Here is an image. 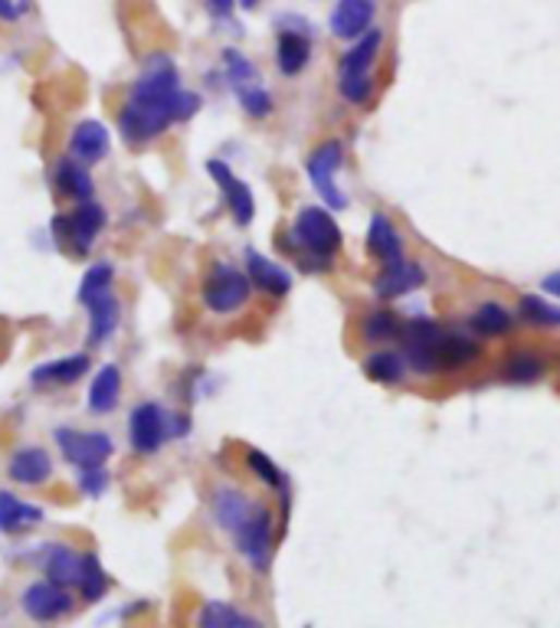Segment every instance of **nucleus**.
Returning <instances> with one entry per match:
<instances>
[{
	"label": "nucleus",
	"instance_id": "ea45409f",
	"mask_svg": "<svg viewBox=\"0 0 560 628\" xmlns=\"http://www.w3.org/2000/svg\"><path fill=\"white\" fill-rule=\"evenodd\" d=\"M80 488H83L89 497L106 494V488H109V475L102 471V465H99V468H80Z\"/></svg>",
	"mask_w": 560,
	"mask_h": 628
},
{
	"label": "nucleus",
	"instance_id": "393cba45",
	"mask_svg": "<svg viewBox=\"0 0 560 628\" xmlns=\"http://www.w3.org/2000/svg\"><path fill=\"white\" fill-rule=\"evenodd\" d=\"M380 47H384L380 30H367L364 37H357L354 47L341 57V76H370Z\"/></svg>",
	"mask_w": 560,
	"mask_h": 628
},
{
	"label": "nucleus",
	"instance_id": "dca6fc26",
	"mask_svg": "<svg viewBox=\"0 0 560 628\" xmlns=\"http://www.w3.org/2000/svg\"><path fill=\"white\" fill-rule=\"evenodd\" d=\"M246 275H249V282L256 288H263L272 298H282L292 288V275L282 266H276L272 259H266L263 253H256V249L246 253Z\"/></svg>",
	"mask_w": 560,
	"mask_h": 628
},
{
	"label": "nucleus",
	"instance_id": "f03ea898",
	"mask_svg": "<svg viewBox=\"0 0 560 628\" xmlns=\"http://www.w3.org/2000/svg\"><path fill=\"white\" fill-rule=\"evenodd\" d=\"M289 243L299 249V262H302L308 272H328L334 253H338L341 243H344V236H341V226L334 223L331 210H325V207H305V210H299V217H295V226H292V239H289Z\"/></svg>",
	"mask_w": 560,
	"mask_h": 628
},
{
	"label": "nucleus",
	"instance_id": "b1692460",
	"mask_svg": "<svg viewBox=\"0 0 560 628\" xmlns=\"http://www.w3.org/2000/svg\"><path fill=\"white\" fill-rule=\"evenodd\" d=\"M44 520V510L31 501H21L11 491H0V533H21Z\"/></svg>",
	"mask_w": 560,
	"mask_h": 628
},
{
	"label": "nucleus",
	"instance_id": "2f4dec72",
	"mask_svg": "<svg viewBox=\"0 0 560 628\" xmlns=\"http://www.w3.org/2000/svg\"><path fill=\"white\" fill-rule=\"evenodd\" d=\"M246 465H249V471H253L259 481H266L269 488H276V491L282 494V501L289 504V484H285V475H282V468H279L266 452L249 448V452H246Z\"/></svg>",
	"mask_w": 560,
	"mask_h": 628
},
{
	"label": "nucleus",
	"instance_id": "ddd939ff",
	"mask_svg": "<svg viewBox=\"0 0 560 628\" xmlns=\"http://www.w3.org/2000/svg\"><path fill=\"white\" fill-rule=\"evenodd\" d=\"M312 60V40H308V27H282L279 34V44H276V63H279V73L282 76H299Z\"/></svg>",
	"mask_w": 560,
	"mask_h": 628
},
{
	"label": "nucleus",
	"instance_id": "5701e85b",
	"mask_svg": "<svg viewBox=\"0 0 560 628\" xmlns=\"http://www.w3.org/2000/svg\"><path fill=\"white\" fill-rule=\"evenodd\" d=\"M253 507H256V501H249L240 488H220L214 494V514L227 533H236L249 520Z\"/></svg>",
	"mask_w": 560,
	"mask_h": 628
},
{
	"label": "nucleus",
	"instance_id": "423d86ee",
	"mask_svg": "<svg viewBox=\"0 0 560 628\" xmlns=\"http://www.w3.org/2000/svg\"><path fill=\"white\" fill-rule=\"evenodd\" d=\"M233 540H236L240 553L246 556V563H249L253 569L266 572L269 563H272V543H276V527H272L269 507H266V504H256L253 514H249V520L233 533Z\"/></svg>",
	"mask_w": 560,
	"mask_h": 628
},
{
	"label": "nucleus",
	"instance_id": "f257e3e1",
	"mask_svg": "<svg viewBox=\"0 0 560 628\" xmlns=\"http://www.w3.org/2000/svg\"><path fill=\"white\" fill-rule=\"evenodd\" d=\"M200 112V96L181 89L174 99L168 102H148V99H129L125 109L119 112V128L125 135V141L145 145L161 138L171 125L187 122Z\"/></svg>",
	"mask_w": 560,
	"mask_h": 628
},
{
	"label": "nucleus",
	"instance_id": "0eeeda50",
	"mask_svg": "<svg viewBox=\"0 0 560 628\" xmlns=\"http://www.w3.org/2000/svg\"><path fill=\"white\" fill-rule=\"evenodd\" d=\"M129 439L132 448L142 455H155L171 439V416L158 403H142L129 416Z\"/></svg>",
	"mask_w": 560,
	"mask_h": 628
},
{
	"label": "nucleus",
	"instance_id": "1a4fd4ad",
	"mask_svg": "<svg viewBox=\"0 0 560 628\" xmlns=\"http://www.w3.org/2000/svg\"><path fill=\"white\" fill-rule=\"evenodd\" d=\"M181 93L178 66L168 57H151L142 70V76L132 86L129 99H148V102H168Z\"/></svg>",
	"mask_w": 560,
	"mask_h": 628
},
{
	"label": "nucleus",
	"instance_id": "473e14b6",
	"mask_svg": "<svg viewBox=\"0 0 560 628\" xmlns=\"http://www.w3.org/2000/svg\"><path fill=\"white\" fill-rule=\"evenodd\" d=\"M109 589V576L96 553H83V572H80V592L86 602H99Z\"/></svg>",
	"mask_w": 560,
	"mask_h": 628
},
{
	"label": "nucleus",
	"instance_id": "7c9ffc66",
	"mask_svg": "<svg viewBox=\"0 0 560 628\" xmlns=\"http://www.w3.org/2000/svg\"><path fill=\"white\" fill-rule=\"evenodd\" d=\"M540 377H544V360L534 357V354H511V357L501 364V380H504V383L527 386V383H537Z\"/></svg>",
	"mask_w": 560,
	"mask_h": 628
},
{
	"label": "nucleus",
	"instance_id": "a878e982",
	"mask_svg": "<svg viewBox=\"0 0 560 628\" xmlns=\"http://www.w3.org/2000/svg\"><path fill=\"white\" fill-rule=\"evenodd\" d=\"M197 628H263L259 618L240 612L236 605L230 602H204L200 612H197Z\"/></svg>",
	"mask_w": 560,
	"mask_h": 628
},
{
	"label": "nucleus",
	"instance_id": "79ce46f5",
	"mask_svg": "<svg viewBox=\"0 0 560 628\" xmlns=\"http://www.w3.org/2000/svg\"><path fill=\"white\" fill-rule=\"evenodd\" d=\"M207 8H210L214 17L227 21V17L233 14V8H236V0H207Z\"/></svg>",
	"mask_w": 560,
	"mask_h": 628
},
{
	"label": "nucleus",
	"instance_id": "aec40b11",
	"mask_svg": "<svg viewBox=\"0 0 560 628\" xmlns=\"http://www.w3.org/2000/svg\"><path fill=\"white\" fill-rule=\"evenodd\" d=\"M367 249H370V256H374L380 266L403 262V243H400V233L393 230V223H390L384 213H374V217H370V226H367Z\"/></svg>",
	"mask_w": 560,
	"mask_h": 628
},
{
	"label": "nucleus",
	"instance_id": "6ab92c4d",
	"mask_svg": "<svg viewBox=\"0 0 560 628\" xmlns=\"http://www.w3.org/2000/svg\"><path fill=\"white\" fill-rule=\"evenodd\" d=\"M89 347H102V344H109L112 337H115V331H119V318H122V308H119V298L112 295V292H106V295H99V298H93L89 305Z\"/></svg>",
	"mask_w": 560,
	"mask_h": 628
},
{
	"label": "nucleus",
	"instance_id": "2eb2a0df",
	"mask_svg": "<svg viewBox=\"0 0 560 628\" xmlns=\"http://www.w3.org/2000/svg\"><path fill=\"white\" fill-rule=\"evenodd\" d=\"M109 155V128L102 122H80L70 135V158L80 164H96Z\"/></svg>",
	"mask_w": 560,
	"mask_h": 628
},
{
	"label": "nucleus",
	"instance_id": "a19ab883",
	"mask_svg": "<svg viewBox=\"0 0 560 628\" xmlns=\"http://www.w3.org/2000/svg\"><path fill=\"white\" fill-rule=\"evenodd\" d=\"M27 11V0H0V21H17Z\"/></svg>",
	"mask_w": 560,
	"mask_h": 628
},
{
	"label": "nucleus",
	"instance_id": "bb28decb",
	"mask_svg": "<svg viewBox=\"0 0 560 628\" xmlns=\"http://www.w3.org/2000/svg\"><path fill=\"white\" fill-rule=\"evenodd\" d=\"M119 396H122V373H119V367L115 364H106L99 373H96V380H93V386H89V409L93 412H112L115 406H119Z\"/></svg>",
	"mask_w": 560,
	"mask_h": 628
},
{
	"label": "nucleus",
	"instance_id": "e433bc0d",
	"mask_svg": "<svg viewBox=\"0 0 560 628\" xmlns=\"http://www.w3.org/2000/svg\"><path fill=\"white\" fill-rule=\"evenodd\" d=\"M364 337H367L370 344H387V341L400 337V321H397L390 311H374V315H367V321H364Z\"/></svg>",
	"mask_w": 560,
	"mask_h": 628
},
{
	"label": "nucleus",
	"instance_id": "58836bf2",
	"mask_svg": "<svg viewBox=\"0 0 560 628\" xmlns=\"http://www.w3.org/2000/svg\"><path fill=\"white\" fill-rule=\"evenodd\" d=\"M338 93H341L344 102L364 106L370 99V93H374V79L370 76H341L338 79Z\"/></svg>",
	"mask_w": 560,
	"mask_h": 628
},
{
	"label": "nucleus",
	"instance_id": "39448f33",
	"mask_svg": "<svg viewBox=\"0 0 560 628\" xmlns=\"http://www.w3.org/2000/svg\"><path fill=\"white\" fill-rule=\"evenodd\" d=\"M253 295V282L246 272L233 266H217L207 282H204V305L217 315H233L240 311Z\"/></svg>",
	"mask_w": 560,
	"mask_h": 628
},
{
	"label": "nucleus",
	"instance_id": "c03bdc74",
	"mask_svg": "<svg viewBox=\"0 0 560 628\" xmlns=\"http://www.w3.org/2000/svg\"><path fill=\"white\" fill-rule=\"evenodd\" d=\"M240 4H243L246 11H253V8H259V4H263V0H240Z\"/></svg>",
	"mask_w": 560,
	"mask_h": 628
},
{
	"label": "nucleus",
	"instance_id": "6e6552de",
	"mask_svg": "<svg viewBox=\"0 0 560 628\" xmlns=\"http://www.w3.org/2000/svg\"><path fill=\"white\" fill-rule=\"evenodd\" d=\"M57 442H60V452L66 455V461H73L76 468H99L115 452V445L106 432L57 429Z\"/></svg>",
	"mask_w": 560,
	"mask_h": 628
},
{
	"label": "nucleus",
	"instance_id": "4c0bfd02",
	"mask_svg": "<svg viewBox=\"0 0 560 628\" xmlns=\"http://www.w3.org/2000/svg\"><path fill=\"white\" fill-rule=\"evenodd\" d=\"M236 99H240V106H243L253 119H266V115L272 112V96H269L259 83L236 89Z\"/></svg>",
	"mask_w": 560,
	"mask_h": 628
},
{
	"label": "nucleus",
	"instance_id": "20e7f679",
	"mask_svg": "<svg viewBox=\"0 0 560 628\" xmlns=\"http://www.w3.org/2000/svg\"><path fill=\"white\" fill-rule=\"evenodd\" d=\"M341 161H344L341 141H325V145H318V148L308 155V164H305L308 181L315 184V190H318V197L328 204V210H344V207H348V194H344V190L338 187V181H334V174L341 171Z\"/></svg>",
	"mask_w": 560,
	"mask_h": 628
},
{
	"label": "nucleus",
	"instance_id": "c9c22d12",
	"mask_svg": "<svg viewBox=\"0 0 560 628\" xmlns=\"http://www.w3.org/2000/svg\"><path fill=\"white\" fill-rule=\"evenodd\" d=\"M223 66H227V79H230L233 93H236V89H243V86L259 83L256 66H253V63H249L240 50H227V53H223Z\"/></svg>",
	"mask_w": 560,
	"mask_h": 628
},
{
	"label": "nucleus",
	"instance_id": "37998d69",
	"mask_svg": "<svg viewBox=\"0 0 560 628\" xmlns=\"http://www.w3.org/2000/svg\"><path fill=\"white\" fill-rule=\"evenodd\" d=\"M540 288H544L547 295H553V298H560V269H557V272H550V275H544V282H540Z\"/></svg>",
	"mask_w": 560,
	"mask_h": 628
},
{
	"label": "nucleus",
	"instance_id": "c756f323",
	"mask_svg": "<svg viewBox=\"0 0 560 628\" xmlns=\"http://www.w3.org/2000/svg\"><path fill=\"white\" fill-rule=\"evenodd\" d=\"M364 373H367L374 383L390 386V383H400V380H403L406 360H403L400 354H393V350H374V354L364 360Z\"/></svg>",
	"mask_w": 560,
	"mask_h": 628
},
{
	"label": "nucleus",
	"instance_id": "412c9836",
	"mask_svg": "<svg viewBox=\"0 0 560 628\" xmlns=\"http://www.w3.org/2000/svg\"><path fill=\"white\" fill-rule=\"evenodd\" d=\"M53 187H57L60 197H73L76 204L93 200V190H96L93 174L86 171V164H80V161H73V158H63V161L53 168Z\"/></svg>",
	"mask_w": 560,
	"mask_h": 628
},
{
	"label": "nucleus",
	"instance_id": "4be33fe9",
	"mask_svg": "<svg viewBox=\"0 0 560 628\" xmlns=\"http://www.w3.org/2000/svg\"><path fill=\"white\" fill-rule=\"evenodd\" d=\"M8 475H11L17 484L37 488V484H44V481L53 475V461H50V455H47L44 448L31 445V448L14 452V458H11V465H8Z\"/></svg>",
	"mask_w": 560,
	"mask_h": 628
},
{
	"label": "nucleus",
	"instance_id": "c85d7f7f",
	"mask_svg": "<svg viewBox=\"0 0 560 628\" xmlns=\"http://www.w3.org/2000/svg\"><path fill=\"white\" fill-rule=\"evenodd\" d=\"M478 354H482V347L465 334H449L446 331L442 341H439V367L442 370H462V367L475 364Z\"/></svg>",
	"mask_w": 560,
	"mask_h": 628
},
{
	"label": "nucleus",
	"instance_id": "9b49d317",
	"mask_svg": "<svg viewBox=\"0 0 560 628\" xmlns=\"http://www.w3.org/2000/svg\"><path fill=\"white\" fill-rule=\"evenodd\" d=\"M207 174L223 187V197H227V207H230L233 220H236L240 226H249L253 217H256V200H253L249 184L240 181V177H233V171H230L223 161H210V164H207Z\"/></svg>",
	"mask_w": 560,
	"mask_h": 628
},
{
	"label": "nucleus",
	"instance_id": "f3484780",
	"mask_svg": "<svg viewBox=\"0 0 560 628\" xmlns=\"http://www.w3.org/2000/svg\"><path fill=\"white\" fill-rule=\"evenodd\" d=\"M86 370H89V354H70V357L40 364L31 373V383L34 386H70V383H80L86 377Z\"/></svg>",
	"mask_w": 560,
	"mask_h": 628
},
{
	"label": "nucleus",
	"instance_id": "a211bd4d",
	"mask_svg": "<svg viewBox=\"0 0 560 628\" xmlns=\"http://www.w3.org/2000/svg\"><path fill=\"white\" fill-rule=\"evenodd\" d=\"M44 572L50 582L57 586H80V572H83V553H76L70 543H50L44 550Z\"/></svg>",
	"mask_w": 560,
	"mask_h": 628
},
{
	"label": "nucleus",
	"instance_id": "f8f14e48",
	"mask_svg": "<svg viewBox=\"0 0 560 628\" xmlns=\"http://www.w3.org/2000/svg\"><path fill=\"white\" fill-rule=\"evenodd\" d=\"M374 14H377L374 0H338L328 27L338 40H357L370 30Z\"/></svg>",
	"mask_w": 560,
	"mask_h": 628
},
{
	"label": "nucleus",
	"instance_id": "72a5a7b5",
	"mask_svg": "<svg viewBox=\"0 0 560 628\" xmlns=\"http://www.w3.org/2000/svg\"><path fill=\"white\" fill-rule=\"evenodd\" d=\"M112 279H115V269H112L109 262H96V266L83 275V282H80V295H76L80 305H89L93 298L112 292Z\"/></svg>",
	"mask_w": 560,
	"mask_h": 628
},
{
	"label": "nucleus",
	"instance_id": "4468645a",
	"mask_svg": "<svg viewBox=\"0 0 560 628\" xmlns=\"http://www.w3.org/2000/svg\"><path fill=\"white\" fill-rule=\"evenodd\" d=\"M423 285H426V272L416 262L403 259V262L384 266V272L374 282V295L387 301V298H403V295H410V292H416Z\"/></svg>",
	"mask_w": 560,
	"mask_h": 628
},
{
	"label": "nucleus",
	"instance_id": "9d476101",
	"mask_svg": "<svg viewBox=\"0 0 560 628\" xmlns=\"http://www.w3.org/2000/svg\"><path fill=\"white\" fill-rule=\"evenodd\" d=\"M21 605L34 621H57V618L70 615L76 602H73L66 586H57V582L44 579V582H34V586L24 589Z\"/></svg>",
	"mask_w": 560,
	"mask_h": 628
},
{
	"label": "nucleus",
	"instance_id": "cd10ccee",
	"mask_svg": "<svg viewBox=\"0 0 560 628\" xmlns=\"http://www.w3.org/2000/svg\"><path fill=\"white\" fill-rule=\"evenodd\" d=\"M468 328L478 334V337H504L511 328H514V318L508 308H501L498 301H485L475 308V315L468 318Z\"/></svg>",
	"mask_w": 560,
	"mask_h": 628
},
{
	"label": "nucleus",
	"instance_id": "f704fd0d",
	"mask_svg": "<svg viewBox=\"0 0 560 628\" xmlns=\"http://www.w3.org/2000/svg\"><path fill=\"white\" fill-rule=\"evenodd\" d=\"M518 311H521V318H524L527 324H537V328H557V324H560V308L547 305V301L537 298V295H524L521 305H518Z\"/></svg>",
	"mask_w": 560,
	"mask_h": 628
},
{
	"label": "nucleus",
	"instance_id": "7ed1b4c3",
	"mask_svg": "<svg viewBox=\"0 0 560 628\" xmlns=\"http://www.w3.org/2000/svg\"><path fill=\"white\" fill-rule=\"evenodd\" d=\"M102 226H106V210L96 200H83L73 213H57L50 223L57 243L63 249H70L73 256H89Z\"/></svg>",
	"mask_w": 560,
	"mask_h": 628
}]
</instances>
